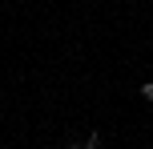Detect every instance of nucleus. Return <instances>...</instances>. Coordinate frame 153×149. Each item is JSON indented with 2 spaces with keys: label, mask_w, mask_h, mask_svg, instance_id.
<instances>
[{
  "label": "nucleus",
  "mask_w": 153,
  "mask_h": 149,
  "mask_svg": "<svg viewBox=\"0 0 153 149\" xmlns=\"http://www.w3.org/2000/svg\"><path fill=\"white\" fill-rule=\"evenodd\" d=\"M65 149H101V137H97V133H89L85 141H73V145H65Z\"/></svg>",
  "instance_id": "1"
},
{
  "label": "nucleus",
  "mask_w": 153,
  "mask_h": 149,
  "mask_svg": "<svg viewBox=\"0 0 153 149\" xmlns=\"http://www.w3.org/2000/svg\"><path fill=\"white\" fill-rule=\"evenodd\" d=\"M141 97H145V101H153V81H149V85H141Z\"/></svg>",
  "instance_id": "2"
}]
</instances>
